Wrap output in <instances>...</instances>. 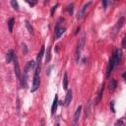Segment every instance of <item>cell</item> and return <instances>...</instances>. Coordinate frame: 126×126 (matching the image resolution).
<instances>
[{
  "mask_svg": "<svg viewBox=\"0 0 126 126\" xmlns=\"http://www.w3.org/2000/svg\"><path fill=\"white\" fill-rule=\"evenodd\" d=\"M107 4H108V2H107V1H102V5H103V7H105V8H106Z\"/></svg>",
  "mask_w": 126,
  "mask_h": 126,
  "instance_id": "obj_29",
  "label": "cell"
},
{
  "mask_svg": "<svg viewBox=\"0 0 126 126\" xmlns=\"http://www.w3.org/2000/svg\"><path fill=\"white\" fill-rule=\"evenodd\" d=\"M125 115H126V112H125Z\"/></svg>",
  "mask_w": 126,
  "mask_h": 126,
  "instance_id": "obj_33",
  "label": "cell"
},
{
  "mask_svg": "<svg viewBox=\"0 0 126 126\" xmlns=\"http://www.w3.org/2000/svg\"><path fill=\"white\" fill-rule=\"evenodd\" d=\"M122 47L123 48H126V35L124 36L123 40H122Z\"/></svg>",
  "mask_w": 126,
  "mask_h": 126,
  "instance_id": "obj_26",
  "label": "cell"
},
{
  "mask_svg": "<svg viewBox=\"0 0 126 126\" xmlns=\"http://www.w3.org/2000/svg\"><path fill=\"white\" fill-rule=\"evenodd\" d=\"M121 56H122V51L121 49H116L114 53L112 54V56L109 60V64H108V67H107V72H106V77L108 78L110 74L112 73V71L114 70L117 65L119 64L120 60H121Z\"/></svg>",
  "mask_w": 126,
  "mask_h": 126,
  "instance_id": "obj_1",
  "label": "cell"
},
{
  "mask_svg": "<svg viewBox=\"0 0 126 126\" xmlns=\"http://www.w3.org/2000/svg\"><path fill=\"white\" fill-rule=\"evenodd\" d=\"M78 31H80V28H77V29H76V31H75L74 34H75V35H77V34H78Z\"/></svg>",
  "mask_w": 126,
  "mask_h": 126,
  "instance_id": "obj_30",
  "label": "cell"
},
{
  "mask_svg": "<svg viewBox=\"0 0 126 126\" xmlns=\"http://www.w3.org/2000/svg\"><path fill=\"white\" fill-rule=\"evenodd\" d=\"M11 5L13 6L14 9H16V10L19 9V4H18V2L16 1V0H12V1H11Z\"/></svg>",
  "mask_w": 126,
  "mask_h": 126,
  "instance_id": "obj_20",
  "label": "cell"
},
{
  "mask_svg": "<svg viewBox=\"0 0 126 126\" xmlns=\"http://www.w3.org/2000/svg\"><path fill=\"white\" fill-rule=\"evenodd\" d=\"M68 88V76H67V73H64V76H63V89L66 90Z\"/></svg>",
  "mask_w": 126,
  "mask_h": 126,
  "instance_id": "obj_17",
  "label": "cell"
},
{
  "mask_svg": "<svg viewBox=\"0 0 126 126\" xmlns=\"http://www.w3.org/2000/svg\"><path fill=\"white\" fill-rule=\"evenodd\" d=\"M14 69H15V75L16 77L18 79H20L21 75H20V66H19V63H18V59H17V56L15 57L14 59Z\"/></svg>",
  "mask_w": 126,
  "mask_h": 126,
  "instance_id": "obj_8",
  "label": "cell"
},
{
  "mask_svg": "<svg viewBox=\"0 0 126 126\" xmlns=\"http://www.w3.org/2000/svg\"><path fill=\"white\" fill-rule=\"evenodd\" d=\"M65 31H66V29H64V28H59V27L57 26L56 28H55V34H54V37H55V40L59 39V37L65 33Z\"/></svg>",
  "mask_w": 126,
  "mask_h": 126,
  "instance_id": "obj_9",
  "label": "cell"
},
{
  "mask_svg": "<svg viewBox=\"0 0 126 126\" xmlns=\"http://www.w3.org/2000/svg\"><path fill=\"white\" fill-rule=\"evenodd\" d=\"M51 68H52V67H49V68H48V71H47V75H49V74H50V70H51Z\"/></svg>",
  "mask_w": 126,
  "mask_h": 126,
  "instance_id": "obj_32",
  "label": "cell"
},
{
  "mask_svg": "<svg viewBox=\"0 0 126 126\" xmlns=\"http://www.w3.org/2000/svg\"><path fill=\"white\" fill-rule=\"evenodd\" d=\"M57 6H58V5H55V6H53V7L51 8V12H50V15H51V16L53 15V13H54V11H55V10H56Z\"/></svg>",
  "mask_w": 126,
  "mask_h": 126,
  "instance_id": "obj_27",
  "label": "cell"
},
{
  "mask_svg": "<svg viewBox=\"0 0 126 126\" xmlns=\"http://www.w3.org/2000/svg\"><path fill=\"white\" fill-rule=\"evenodd\" d=\"M25 23H26V27H27V29H28L29 33H30L31 35H34V29H33L32 25L30 24V22H29V21H26Z\"/></svg>",
  "mask_w": 126,
  "mask_h": 126,
  "instance_id": "obj_19",
  "label": "cell"
},
{
  "mask_svg": "<svg viewBox=\"0 0 126 126\" xmlns=\"http://www.w3.org/2000/svg\"><path fill=\"white\" fill-rule=\"evenodd\" d=\"M114 126H124V121H123V119H119V120H117V121L115 122V124H114Z\"/></svg>",
  "mask_w": 126,
  "mask_h": 126,
  "instance_id": "obj_22",
  "label": "cell"
},
{
  "mask_svg": "<svg viewBox=\"0 0 126 126\" xmlns=\"http://www.w3.org/2000/svg\"><path fill=\"white\" fill-rule=\"evenodd\" d=\"M103 91H105V84H102V89H101L100 93H98V98H97V103H98V102H101V100L102 98Z\"/></svg>",
  "mask_w": 126,
  "mask_h": 126,
  "instance_id": "obj_16",
  "label": "cell"
},
{
  "mask_svg": "<svg viewBox=\"0 0 126 126\" xmlns=\"http://www.w3.org/2000/svg\"><path fill=\"white\" fill-rule=\"evenodd\" d=\"M110 108H111V111H112L113 113L115 112V109H114V102H113V101L110 102Z\"/></svg>",
  "mask_w": 126,
  "mask_h": 126,
  "instance_id": "obj_25",
  "label": "cell"
},
{
  "mask_svg": "<svg viewBox=\"0 0 126 126\" xmlns=\"http://www.w3.org/2000/svg\"><path fill=\"white\" fill-rule=\"evenodd\" d=\"M81 111H82V106H79L76 109V111L74 113V117H73V121H72V126H77L79 118L81 115Z\"/></svg>",
  "mask_w": 126,
  "mask_h": 126,
  "instance_id": "obj_5",
  "label": "cell"
},
{
  "mask_svg": "<svg viewBox=\"0 0 126 126\" xmlns=\"http://www.w3.org/2000/svg\"><path fill=\"white\" fill-rule=\"evenodd\" d=\"M72 90H68L67 92V95H66V98H65V101H64V106H67L70 105L71 101H72Z\"/></svg>",
  "mask_w": 126,
  "mask_h": 126,
  "instance_id": "obj_10",
  "label": "cell"
},
{
  "mask_svg": "<svg viewBox=\"0 0 126 126\" xmlns=\"http://www.w3.org/2000/svg\"><path fill=\"white\" fill-rule=\"evenodd\" d=\"M43 53H45V46L42 45L41 48V50H40V52H39V54H37V66H40L41 60V58L43 56Z\"/></svg>",
  "mask_w": 126,
  "mask_h": 126,
  "instance_id": "obj_13",
  "label": "cell"
},
{
  "mask_svg": "<svg viewBox=\"0 0 126 126\" xmlns=\"http://www.w3.org/2000/svg\"><path fill=\"white\" fill-rule=\"evenodd\" d=\"M124 22H125V19H124L123 17H122V18H120V19L117 21L116 25L114 26V28H113V30H112V36H113V37H115L116 34L120 31V29H121L122 27H123Z\"/></svg>",
  "mask_w": 126,
  "mask_h": 126,
  "instance_id": "obj_4",
  "label": "cell"
},
{
  "mask_svg": "<svg viewBox=\"0 0 126 126\" xmlns=\"http://www.w3.org/2000/svg\"><path fill=\"white\" fill-rule=\"evenodd\" d=\"M122 77H123V79L126 81V72L125 73H123V75H122Z\"/></svg>",
  "mask_w": 126,
  "mask_h": 126,
  "instance_id": "obj_31",
  "label": "cell"
},
{
  "mask_svg": "<svg viewBox=\"0 0 126 126\" xmlns=\"http://www.w3.org/2000/svg\"><path fill=\"white\" fill-rule=\"evenodd\" d=\"M27 2H28V3L31 5V6H35V5L37 4V1H34V2H31V1H27Z\"/></svg>",
  "mask_w": 126,
  "mask_h": 126,
  "instance_id": "obj_28",
  "label": "cell"
},
{
  "mask_svg": "<svg viewBox=\"0 0 126 126\" xmlns=\"http://www.w3.org/2000/svg\"><path fill=\"white\" fill-rule=\"evenodd\" d=\"M116 87H117V82L115 79H112L110 80V82H109V85H108V88H109V90L110 91H114L116 89Z\"/></svg>",
  "mask_w": 126,
  "mask_h": 126,
  "instance_id": "obj_14",
  "label": "cell"
},
{
  "mask_svg": "<svg viewBox=\"0 0 126 126\" xmlns=\"http://www.w3.org/2000/svg\"><path fill=\"white\" fill-rule=\"evenodd\" d=\"M46 62H48L49 60H50V48H47V53H46Z\"/></svg>",
  "mask_w": 126,
  "mask_h": 126,
  "instance_id": "obj_24",
  "label": "cell"
},
{
  "mask_svg": "<svg viewBox=\"0 0 126 126\" xmlns=\"http://www.w3.org/2000/svg\"><path fill=\"white\" fill-rule=\"evenodd\" d=\"M15 57H16V54H15L14 50H13V49H10V50L8 51V53H7V55H6V61H7V63H11L12 61H14Z\"/></svg>",
  "mask_w": 126,
  "mask_h": 126,
  "instance_id": "obj_7",
  "label": "cell"
},
{
  "mask_svg": "<svg viewBox=\"0 0 126 126\" xmlns=\"http://www.w3.org/2000/svg\"><path fill=\"white\" fill-rule=\"evenodd\" d=\"M85 45V37H82L79 41V43L77 45V49H76V62H79V59L81 57V52L83 50V47Z\"/></svg>",
  "mask_w": 126,
  "mask_h": 126,
  "instance_id": "obj_3",
  "label": "cell"
},
{
  "mask_svg": "<svg viewBox=\"0 0 126 126\" xmlns=\"http://www.w3.org/2000/svg\"><path fill=\"white\" fill-rule=\"evenodd\" d=\"M92 4V2H88V3H86L83 7H82V9H81V11L78 13V17H77V20H82L84 18V16H85V14H86V11H87V9H88V7L90 6V5Z\"/></svg>",
  "mask_w": 126,
  "mask_h": 126,
  "instance_id": "obj_6",
  "label": "cell"
},
{
  "mask_svg": "<svg viewBox=\"0 0 126 126\" xmlns=\"http://www.w3.org/2000/svg\"><path fill=\"white\" fill-rule=\"evenodd\" d=\"M15 24V20L14 18H10V20L8 21V28H9V32L12 33L13 32V27Z\"/></svg>",
  "mask_w": 126,
  "mask_h": 126,
  "instance_id": "obj_18",
  "label": "cell"
},
{
  "mask_svg": "<svg viewBox=\"0 0 126 126\" xmlns=\"http://www.w3.org/2000/svg\"><path fill=\"white\" fill-rule=\"evenodd\" d=\"M37 65V63H35V61H29L28 63H27V65H26V67H25V71H24V73H26V74H28L29 72H30V70H32L33 68H35V66Z\"/></svg>",
  "mask_w": 126,
  "mask_h": 126,
  "instance_id": "obj_11",
  "label": "cell"
},
{
  "mask_svg": "<svg viewBox=\"0 0 126 126\" xmlns=\"http://www.w3.org/2000/svg\"><path fill=\"white\" fill-rule=\"evenodd\" d=\"M21 46H22V50H23V52L26 54L27 52H28V47H27L26 43H22V45H21Z\"/></svg>",
  "mask_w": 126,
  "mask_h": 126,
  "instance_id": "obj_23",
  "label": "cell"
},
{
  "mask_svg": "<svg viewBox=\"0 0 126 126\" xmlns=\"http://www.w3.org/2000/svg\"><path fill=\"white\" fill-rule=\"evenodd\" d=\"M57 105H58V96L55 95L54 100H53V102H52V106H51V115H53L54 112H55L56 108H57Z\"/></svg>",
  "mask_w": 126,
  "mask_h": 126,
  "instance_id": "obj_12",
  "label": "cell"
},
{
  "mask_svg": "<svg viewBox=\"0 0 126 126\" xmlns=\"http://www.w3.org/2000/svg\"><path fill=\"white\" fill-rule=\"evenodd\" d=\"M67 11L69 12V14H73V11H74V5L73 4H70L67 6Z\"/></svg>",
  "mask_w": 126,
  "mask_h": 126,
  "instance_id": "obj_21",
  "label": "cell"
},
{
  "mask_svg": "<svg viewBox=\"0 0 126 126\" xmlns=\"http://www.w3.org/2000/svg\"><path fill=\"white\" fill-rule=\"evenodd\" d=\"M40 72H41V67L37 66V69L35 71V75H34V80H33V86H32V89H31L32 93L36 92L37 89H39V87H40V83H41Z\"/></svg>",
  "mask_w": 126,
  "mask_h": 126,
  "instance_id": "obj_2",
  "label": "cell"
},
{
  "mask_svg": "<svg viewBox=\"0 0 126 126\" xmlns=\"http://www.w3.org/2000/svg\"><path fill=\"white\" fill-rule=\"evenodd\" d=\"M27 79H28V74L24 73L21 78V85L23 88H27Z\"/></svg>",
  "mask_w": 126,
  "mask_h": 126,
  "instance_id": "obj_15",
  "label": "cell"
}]
</instances>
